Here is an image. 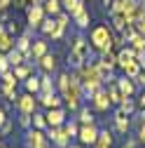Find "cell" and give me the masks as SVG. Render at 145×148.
Wrapping results in <instances>:
<instances>
[{
    "label": "cell",
    "mask_w": 145,
    "mask_h": 148,
    "mask_svg": "<svg viewBox=\"0 0 145 148\" xmlns=\"http://www.w3.org/2000/svg\"><path fill=\"white\" fill-rule=\"evenodd\" d=\"M89 42L103 54V52H110L112 49L115 38H112V33H110L108 26H96V28H91V33H89Z\"/></svg>",
    "instance_id": "6da1fadb"
},
{
    "label": "cell",
    "mask_w": 145,
    "mask_h": 148,
    "mask_svg": "<svg viewBox=\"0 0 145 148\" xmlns=\"http://www.w3.org/2000/svg\"><path fill=\"white\" fill-rule=\"evenodd\" d=\"M87 59H89V40H84L82 35H77L75 42H72V47H70L68 64H70V66H75V68H80V66L87 64Z\"/></svg>",
    "instance_id": "7a4b0ae2"
},
{
    "label": "cell",
    "mask_w": 145,
    "mask_h": 148,
    "mask_svg": "<svg viewBox=\"0 0 145 148\" xmlns=\"http://www.w3.org/2000/svg\"><path fill=\"white\" fill-rule=\"evenodd\" d=\"M63 99H66V106L70 110H80V101H82V82L77 75H70V82L63 92Z\"/></svg>",
    "instance_id": "3957f363"
},
{
    "label": "cell",
    "mask_w": 145,
    "mask_h": 148,
    "mask_svg": "<svg viewBox=\"0 0 145 148\" xmlns=\"http://www.w3.org/2000/svg\"><path fill=\"white\" fill-rule=\"evenodd\" d=\"M49 139H47V134H45V129H35V127H30V129H26V148H49Z\"/></svg>",
    "instance_id": "277c9868"
},
{
    "label": "cell",
    "mask_w": 145,
    "mask_h": 148,
    "mask_svg": "<svg viewBox=\"0 0 145 148\" xmlns=\"http://www.w3.org/2000/svg\"><path fill=\"white\" fill-rule=\"evenodd\" d=\"M77 139L82 146H94L96 139H98V127L91 122V125H82L80 127V132H77Z\"/></svg>",
    "instance_id": "5b68a950"
},
{
    "label": "cell",
    "mask_w": 145,
    "mask_h": 148,
    "mask_svg": "<svg viewBox=\"0 0 145 148\" xmlns=\"http://www.w3.org/2000/svg\"><path fill=\"white\" fill-rule=\"evenodd\" d=\"M47 139L56 148H68L70 146V136L63 132V127H49L47 129Z\"/></svg>",
    "instance_id": "8992f818"
},
{
    "label": "cell",
    "mask_w": 145,
    "mask_h": 148,
    "mask_svg": "<svg viewBox=\"0 0 145 148\" xmlns=\"http://www.w3.org/2000/svg\"><path fill=\"white\" fill-rule=\"evenodd\" d=\"M45 7L40 5V3H35L33 7H28V12H26V19H28V26L30 28H40V24L45 21Z\"/></svg>",
    "instance_id": "52a82bcc"
},
{
    "label": "cell",
    "mask_w": 145,
    "mask_h": 148,
    "mask_svg": "<svg viewBox=\"0 0 145 148\" xmlns=\"http://www.w3.org/2000/svg\"><path fill=\"white\" fill-rule=\"evenodd\" d=\"M16 106H19L21 113H35V108H38V99H35L30 92H26V94H21L19 99H16Z\"/></svg>",
    "instance_id": "ba28073f"
},
{
    "label": "cell",
    "mask_w": 145,
    "mask_h": 148,
    "mask_svg": "<svg viewBox=\"0 0 145 148\" xmlns=\"http://www.w3.org/2000/svg\"><path fill=\"white\" fill-rule=\"evenodd\" d=\"M45 118H47V127H61L66 122V110L63 108H49L45 113Z\"/></svg>",
    "instance_id": "9c48e42d"
},
{
    "label": "cell",
    "mask_w": 145,
    "mask_h": 148,
    "mask_svg": "<svg viewBox=\"0 0 145 148\" xmlns=\"http://www.w3.org/2000/svg\"><path fill=\"white\" fill-rule=\"evenodd\" d=\"M110 97H108V92H103V89H96L94 94H91V106L96 108V110H108L110 108Z\"/></svg>",
    "instance_id": "30bf717a"
},
{
    "label": "cell",
    "mask_w": 145,
    "mask_h": 148,
    "mask_svg": "<svg viewBox=\"0 0 145 148\" xmlns=\"http://www.w3.org/2000/svg\"><path fill=\"white\" fill-rule=\"evenodd\" d=\"M40 103L45 108H61V97L56 94V92H47V94L40 92Z\"/></svg>",
    "instance_id": "8fae6325"
},
{
    "label": "cell",
    "mask_w": 145,
    "mask_h": 148,
    "mask_svg": "<svg viewBox=\"0 0 145 148\" xmlns=\"http://www.w3.org/2000/svg\"><path fill=\"white\" fill-rule=\"evenodd\" d=\"M45 54H47V42L45 40H33V45H30V59L33 61H40Z\"/></svg>",
    "instance_id": "7c38bea8"
},
{
    "label": "cell",
    "mask_w": 145,
    "mask_h": 148,
    "mask_svg": "<svg viewBox=\"0 0 145 148\" xmlns=\"http://www.w3.org/2000/svg\"><path fill=\"white\" fill-rule=\"evenodd\" d=\"M12 47H14V38H12V33H7V28L0 26V52L7 54Z\"/></svg>",
    "instance_id": "4fadbf2b"
},
{
    "label": "cell",
    "mask_w": 145,
    "mask_h": 148,
    "mask_svg": "<svg viewBox=\"0 0 145 148\" xmlns=\"http://www.w3.org/2000/svg\"><path fill=\"white\" fill-rule=\"evenodd\" d=\"M110 146H112V134L108 129H98V139L91 148H110Z\"/></svg>",
    "instance_id": "5bb4252c"
},
{
    "label": "cell",
    "mask_w": 145,
    "mask_h": 148,
    "mask_svg": "<svg viewBox=\"0 0 145 148\" xmlns=\"http://www.w3.org/2000/svg\"><path fill=\"white\" fill-rule=\"evenodd\" d=\"M14 47L19 49L26 59H30V40H28V35H21L19 40H14Z\"/></svg>",
    "instance_id": "9a60e30c"
},
{
    "label": "cell",
    "mask_w": 145,
    "mask_h": 148,
    "mask_svg": "<svg viewBox=\"0 0 145 148\" xmlns=\"http://www.w3.org/2000/svg\"><path fill=\"white\" fill-rule=\"evenodd\" d=\"M133 59H136V49H131V47H129V49H122V52L117 54V66H122V68H124L126 64L133 61Z\"/></svg>",
    "instance_id": "2e32d148"
},
{
    "label": "cell",
    "mask_w": 145,
    "mask_h": 148,
    "mask_svg": "<svg viewBox=\"0 0 145 148\" xmlns=\"http://www.w3.org/2000/svg\"><path fill=\"white\" fill-rule=\"evenodd\" d=\"M24 59H26V57H24V54L16 49V47H12V49L7 52V61H9L12 68H14V66H19V64H24Z\"/></svg>",
    "instance_id": "e0dca14e"
},
{
    "label": "cell",
    "mask_w": 145,
    "mask_h": 148,
    "mask_svg": "<svg viewBox=\"0 0 145 148\" xmlns=\"http://www.w3.org/2000/svg\"><path fill=\"white\" fill-rule=\"evenodd\" d=\"M42 7H45V12L47 14H51V16H56L59 12H61V0H45V3H42Z\"/></svg>",
    "instance_id": "ac0fdd59"
},
{
    "label": "cell",
    "mask_w": 145,
    "mask_h": 148,
    "mask_svg": "<svg viewBox=\"0 0 145 148\" xmlns=\"http://www.w3.org/2000/svg\"><path fill=\"white\" fill-rule=\"evenodd\" d=\"M40 66H42L45 73H51L54 68H56V57H54V54H45V57L40 59Z\"/></svg>",
    "instance_id": "d6986e66"
},
{
    "label": "cell",
    "mask_w": 145,
    "mask_h": 148,
    "mask_svg": "<svg viewBox=\"0 0 145 148\" xmlns=\"http://www.w3.org/2000/svg\"><path fill=\"white\" fill-rule=\"evenodd\" d=\"M112 24H115L117 31H124L126 26H129V19H126L124 12H117V14H112Z\"/></svg>",
    "instance_id": "ffe728a7"
},
{
    "label": "cell",
    "mask_w": 145,
    "mask_h": 148,
    "mask_svg": "<svg viewBox=\"0 0 145 148\" xmlns=\"http://www.w3.org/2000/svg\"><path fill=\"white\" fill-rule=\"evenodd\" d=\"M72 19H75L77 28H87V26H89V12H87V7H84V10H80L75 16H72Z\"/></svg>",
    "instance_id": "44dd1931"
},
{
    "label": "cell",
    "mask_w": 145,
    "mask_h": 148,
    "mask_svg": "<svg viewBox=\"0 0 145 148\" xmlns=\"http://www.w3.org/2000/svg\"><path fill=\"white\" fill-rule=\"evenodd\" d=\"M117 87H119V92H122L124 97H131V94H133V82H131V80H126V78L117 80Z\"/></svg>",
    "instance_id": "7402d4cb"
},
{
    "label": "cell",
    "mask_w": 145,
    "mask_h": 148,
    "mask_svg": "<svg viewBox=\"0 0 145 148\" xmlns=\"http://www.w3.org/2000/svg\"><path fill=\"white\" fill-rule=\"evenodd\" d=\"M40 31H42L45 35H51L54 31H56V16H51V19H45V21L40 24Z\"/></svg>",
    "instance_id": "603a6c76"
},
{
    "label": "cell",
    "mask_w": 145,
    "mask_h": 148,
    "mask_svg": "<svg viewBox=\"0 0 145 148\" xmlns=\"http://www.w3.org/2000/svg\"><path fill=\"white\" fill-rule=\"evenodd\" d=\"M14 75H16V80H26V78H30V66H26V64L14 66Z\"/></svg>",
    "instance_id": "cb8c5ba5"
},
{
    "label": "cell",
    "mask_w": 145,
    "mask_h": 148,
    "mask_svg": "<svg viewBox=\"0 0 145 148\" xmlns=\"http://www.w3.org/2000/svg\"><path fill=\"white\" fill-rule=\"evenodd\" d=\"M124 73H126L129 78H136L138 73H140V64H138V59H133V61L126 64V66H124Z\"/></svg>",
    "instance_id": "d4e9b609"
},
{
    "label": "cell",
    "mask_w": 145,
    "mask_h": 148,
    "mask_svg": "<svg viewBox=\"0 0 145 148\" xmlns=\"http://www.w3.org/2000/svg\"><path fill=\"white\" fill-rule=\"evenodd\" d=\"M108 97H110V101H112V103H122V99H124V94L119 92V87H117V85H110V89H108Z\"/></svg>",
    "instance_id": "484cf974"
},
{
    "label": "cell",
    "mask_w": 145,
    "mask_h": 148,
    "mask_svg": "<svg viewBox=\"0 0 145 148\" xmlns=\"http://www.w3.org/2000/svg\"><path fill=\"white\" fill-rule=\"evenodd\" d=\"M26 92H30V94H35V92H40V78H26Z\"/></svg>",
    "instance_id": "4316f807"
},
{
    "label": "cell",
    "mask_w": 145,
    "mask_h": 148,
    "mask_svg": "<svg viewBox=\"0 0 145 148\" xmlns=\"http://www.w3.org/2000/svg\"><path fill=\"white\" fill-rule=\"evenodd\" d=\"M40 92H42V94H47V92H54V82L49 80V73H45V75L40 78Z\"/></svg>",
    "instance_id": "83f0119b"
},
{
    "label": "cell",
    "mask_w": 145,
    "mask_h": 148,
    "mask_svg": "<svg viewBox=\"0 0 145 148\" xmlns=\"http://www.w3.org/2000/svg\"><path fill=\"white\" fill-rule=\"evenodd\" d=\"M61 127H63V132H66L68 136H77V132H80V127H77V122H75V120H70V122H63Z\"/></svg>",
    "instance_id": "f1b7e54d"
},
{
    "label": "cell",
    "mask_w": 145,
    "mask_h": 148,
    "mask_svg": "<svg viewBox=\"0 0 145 148\" xmlns=\"http://www.w3.org/2000/svg\"><path fill=\"white\" fill-rule=\"evenodd\" d=\"M129 42L133 45V49H136V52H143V49H145V35L136 33V35H133V38H131Z\"/></svg>",
    "instance_id": "f546056e"
},
{
    "label": "cell",
    "mask_w": 145,
    "mask_h": 148,
    "mask_svg": "<svg viewBox=\"0 0 145 148\" xmlns=\"http://www.w3.org/2000/svg\"><path fill=\"white\" fill-rule=\"evenodd\" d=\"M33 127L35 129H47V118L42 113H33Z\"/></svg>",
    "instance_id": "4dcf8cb0"
},
{
    "label": "cell",
    "mask_w": 145,
    "mask_h": 148,
    "mask_svg": "<svg viewBox=\"0 0 145 148\" xmlns=\"http://www.w3.org/2000/svg\"><path fill=\"white\" fill-rule=\"evenodd\" d=\"M119 108L124 110V113H126V115H131V113H133V110H136V103H133V101H131L129 97H124V99H122V103H119Z\"/></svg>",
    "instance_id": "1f68e13d"
},
{
    "label": "cell",
    "mask_w": 145,
    "mask_h": 148,
    "mask_svg": "<svg viewBox=\"0 0 145 148\" xmlns=\"http://www.w3.org/2000/svg\"><path fill=\"white\" fill-rule=\"evenodd\" d=\"M82 125H91L94 122V115H91V110L89 108H80V118H77Z\"/></svg>",
    "instance_id": "d6a6232c"
},
{
    "label": "cell",
    "mask_w": 145,
    "mask_h": 148,
    "mask_svg": "<svg viewBox=\"0 0 145 148\" xmlns=\"http://www.w3.org/2000/svg\"><path fill=\"white\" fill-rule=\"evenodd\" d=\"M3 85L16 87V75H14V71H5V73H3Z\"/></svg>",
    "instance_id": "836d02e7"
},
{
    "label": "cell",
    "mask_w": 145,
    "mask_h": 148,
    "mask_svg": "<svg viewBox=\"0 0 145 148\" xmlns=\"http://www.w3.org/2000/svg\"><path fill=\"white\" fill-rule=\"evenodd\" d=\"M101 61H103L108 68H115V66H117V57H115V54H110V52H103Z\"/></svg>",
    "instance_id": "e575fe53"
},
{
    "label": "cell",
    "mask_w": 145,
    "mask_h": 148,
    "mask_svg": "<svg viewBox=\"0 0 145 148\" xmlns=\"http://www.w3.org/2000/svg\"><path fill=\"white\" fill-rule=\"evenodd\" d=\"M19 125L26 127V129H30L33 127V113H21L19 115Z\"/></svg>",
    "instance_id": "d590c367"
},
{
    "label": "cell",
    "mask_w": 145,
    "mask_h": 148,
    "mask_svg": "<svg viewBox=\"0 0 145 148\" xmlns=\"http://www.w3.org/2000/svg\"><path fill=\"white\" fill-rule=\"evenodd\" d=\"M80 10H84V5H82V0H72V3L68 5V14H70V16H75V14L80 12Z\"/></svg>",
    "instance_id": "8d00e7d4"
},
{
    "label": "cell",
    "mask_w": 145,
    "mask_h": 148,
    "mask_svg": "<svg viewBox=\"0 0 145 148\" xmlns=\"http://www.w3.org/2000/svg\"><path fill=\"white\" fill-rule=\"evenodd\" d=\"M0 92H3V97H7L9 101H16V99H19V97H16V92H14V87H7V85H3V89H0Z\"/></svg>",
    "instance_id": "74e56055"
},
{
    "label": "cell",
    "mask_w": 145,
    "mask_h": 148,
    "mask_svg": "<svg viewBox=\"0 0 145 148\" xmlns=\"http://www.w3.org/2000/svg\"><path fill=\"white\" fill-rule=\"evenodd\" d=\"M9 68H12V66H9V61H7V57H5L3 52H0V75H3L5 71H9Z\"/></svg>",
    "instance_id": "f35d334b"
},
{
    "label": "cell",
    "mask_w": 145,
    "mask_h": 148,
    "mask_svg": "<svg viewBox=\"0 0 145 148\" xmlns=\"http://www.w3.org/2000/svg\"><path fill=\"white\" fill-rule=\"evenodd\" d=\"M133 26H136V31H138L140 35H145V14L140 16V19H138V21H133Z\"/></svg>",
    "instance_id": "ab89813d"
},
{
    "label": "cell",
    "mask_w": 145,
    "mask_h": 148,
    "mask_svg": "<svg viewBox=\"0 0 145 148\" xmlns=\"http://www.w3.org/2000/svg\"><path fill=\"white\" fill-rule=\"evenodd\" d=\"M9 132H12V120H5V125L0 127V134L5 136V134H9Z\"/></svg>",
    "instance_id": "60d3db41"
},
{
    "label": "cell",
    "mask_w": 145,
    "mask_h": 148,
    "mask_svg": "<svg viewBox=\"0 0 145 148\" xmlns=\"http://www.w3.org/2000/svg\"><path fill=\"white\" fill-rule=\"evenodd\" d=\"M138 143H143V146H145V122L138 127Z\"/></svg>",
    "instance_id": "b9f144b4"
},
{
    "label": "cell",
    "mask_w": 145,
    "mask_h": 148,
    "mask_svg": "<svg viewBox=\"0 0 145 148\" xmlns=\"http://www.w3.org/2000/svg\"><path fill=\"white\" fill-rule=\"evenodd\" d=\"M136 146H138V139H129L124 143V148H136Z\"/></svg>",
    "instance_id": "7bdbcfd3"
},
{
    "label": "cell",
    "mask_w": 145,
    "mask_h": 148,
    "mask_svg": "<svg viewBox=\"0 0 145 148\" xmlns=\"http://www.w3.org/2000/svg\"><path fill=\"white\" fill-rule=\"evenodd\" d=\"M136 80H138V82H140V85L145 87V73H143V71H140V73H138V75H136Z\"/></svg>",
    "instance_id": "ee69618b"
},
{
    "label": "cell",
    "mask_w": 145,
    "mask_h": 148,
    "mask_svg": "<svg viewBox=\"0 0 145 148\" xmlns=\"http://www.w3.org/2000/svg\"><path fill=\"white\" fill-rule=\"evenodd\" d=\"M5 120H7V115H5V110H3V108H0V127H3V125H5Z\"/></svg>",
    "instance_id": "f6af8a7d"
},
{
    "label": "cell",
    "mask_w": 145,
    "mask_h": 148,
    "mask_svg": "<svg viewBox=\"0 0 145 148\" xmlns=\"http://www.w3.org/2000/svg\"><path fill=\"white\" fill-rule=\"evenodd\" d=\"M12 5V0H0V7H3V10H7Z\"/></svg>",
    "instance_id": "bcb514c9"
},
{
    "label": "cell",
    "mask_w": 145,
    "mask_h": 148,
    "mask_svg": "<svg viewBox=\"0 0 145 148\" xmlns=\"http://www.w3.org/2000/svg\"><path fill=\"white\" fill-rule=\"evenodd\" d=\"M140 106L145 108V92H143V94H140Z\"/></svg>",
    "instance_id": "7dc6e473"
},
{
    "label": "cell",
    "mask_w": 145,
    "mask_h": 148,
    "mask_svg": "<svg viewBox=\"0 0 145 148\" xmlns=\"http://www.w3.org/2000/svg\"><path fill=\"white\" fill-rule=\"evenodd\" d=\"M16 3H19V5H28V3H30V0H16Z\"/></svg>",
    "instance_id": "c3c4849f"
},
{
    "label": "cell",
    "mask_w": 145,
    "mask_h": 148,
    "mask_svg": "<svg viewBox=\"0 0 145 148\" xmlns=\"http://www.w3.org/2000/svg\"><path fill=\"white\" fill-rule=\"evenodd\" d=\"M68 148H84V146H68Z\"/></svg>",
    "instance_id": "681fc988"
},
{
    "label": "cell",
    "mask_w": 145,
    "mask_h": 148,
    "mask_svg": "<svg viewBox=\"0 0 145 148\" xmlns=\"http://www.w3.org/2000/svg\"><path fill=\"white\" fill-rule=\"evenodd\" d=\"M103 3H105V5H110V0H103Z\"/></svg>",
    "instance_id": "f907efd6"
},
{
    "label": "cell",
    "mask_w": 145,
    "mask_h": 148,
    "mask_svg": "<svg viewBox=\"0 0 145 148\" xmlns=\"http://www.w3.org/2000/svg\"><path fill=\"white\" fill-rule=\"evenodd\" d=\"M0 16H3V7H0Z\"/></svg>",
    "instance_id": "816d5d0a"
},
{
    "label": "cell",
    "mask_w": 145,
    "mask_h": 148,
    "mask_svg": "<svg viewBox=\"0 0 145 148\" xmlns=\"http://www.w3.org/2000/svg\"><path fill=\"white\" fill-rule=\"evenodd\" d=\"M0 148H7V146H5V143H3V146H0Z\"/></svg>",
    "instance_id": "f5cc1de1"
},
{
    "label": "cell",
    "mask_w": 145,
    "mask_h": 148,
    "mask_svg": "<svg viewBox=\"0 0 145 148\" xmlns=\"http://www.w3.org/2000/svg\"><path fill=\"white\" fill-rule=\"evenodd\" d=\"M0 146H3V139H0Z\"/></svg>",
    "instance_id": "db71d44e"
}]
</instances>
